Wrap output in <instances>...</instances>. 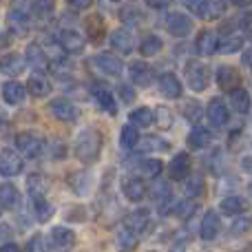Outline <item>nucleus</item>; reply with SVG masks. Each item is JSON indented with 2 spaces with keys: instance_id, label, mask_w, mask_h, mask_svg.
Masks as SVG:
<instances>
[{
  "instance_id": "ddd939ff",
  "label": "nucleus",
  "mask_w": 252,
  "mask_h": 252,
  "mask_svg": "<svg viewBox=\"0 0 252 252\" xmlns=\"http://www.w3.org/2000/svg\"><path fill=\"white\" fill-rule=\"evenodd\" d=\"M166 29H168L175 38H184V35H188L192 31V20L188 16H184V13H170V16L166 18Z\"/></svg>"
},
{
  "instance_id": "a211bd4d",
  "label": "nucleus",
  "mask_w": 252,
  "mask_h": 252,
  "mask_svg": "<svg viewBox=\"0 0 252 252\" xmlns=\"http://www.w3.org/2000/svg\"><path fill=\"white\" fill-rule=\"evenodd\" d=\"M159 91L168 100H179L182 97V82L175 73H164L159 78Z\"/></svg>"
},
{
  "instance_id": "0eeeda50",
  "label": "nucleus",
  "mask_w": 252,
  "mask_h": 252,
  "mask_svg": "<svg viewBox=\"0 0 252 252\" xmlns=\"http://www.w3.org/2000/svg\"><path fill=\"white\" fill-rule=\"evenodd\" d=\"M49 113H51L56 120L64 122V124H73L75 120H78V109H75L69 100H64V97L51 100V104H49Z\"/></svg>"
},
{
  "instance_id": "6ab92c4d",
  "label": "nucleus",
  "mask_w": 252,
  "mask_h": 252,
  "mask_svg": "<svg viewBox=\"0 0 252 252\" xmlns=\"http://www.w3.org/2000/svg\"><path fill=\"white\" fill-rule=\"evenodd\" d=\"M219 235V215L215 210H208L199 223V237L204 241H213Z\"/></svg>"
},
{
  "instance_id": "4be33fe9",
  "label": "nucleus",
  "mask_w": 252,
  "mask_h": 252,
  "mask_svg": "<svg viewBox=\"0 0 252 252\" xmlns=\"http://www.w3.org/2000/svg\"><path fill=\"white\" fill-rule=\"evenodd\" d=\"M182 182H184V192H186V197H190V199H195V197H199L201 192H204V175H201L199 170H195V173L190 170Z\"/></svg>"
},
{
  "instance_id": "0e129e2a",
  "label": "nucleus",
  "mask_w": 252,
  "mask_h": 252,
  "mask_svg": "<svg viewBox=\"0 0 252 252\" xmlns=\"http://www.w3.org/2000/svg\"><path fill=\"white\" fill-rule=\"evenodd\" d=\"M0 215H2V208H0Z\"/></svg>"
},
{
  "instance_id": "39448f33",
  "label": "nucleus",
  "mask_w": 252,
  "mask_h": 252,
  "mask_svg": "<svg viewBox=\"0 0 252 252\" xmlns=\"http://www.w3.org/2000/svg\"><path fill=\"white\" fill-rule=\"evenodd\" d=\"M22 168H25V161L16 151H11V148L0 151V175L2 177H16L22 173Z\"/></svg>"
},
{
  "instance_id": "680f3d73",
  "label": "nucleus",
  "mask_w": 252,
  "mask_h": 252,
  "mask_svg": "<svg viewBox=\"0 0 252 252\" xmlns=\"http://www.w3.org/2000/svg\"><path fill=\"white\" fill-rule=\"evenodd\" d=\"M9 232H11V230H9L7 226H4V228H0V237H9Z\"/></svg>"
},
{
  "instance_id": "f8f14e48",
  "label": "nucleus",
  "mask_w": 252,
  "mask_h": 252,
  "mask_svg": "<svg viewBox=\"0 0 252 252\" xmlns=\"http://www.w3.org/2000/svg\"><path fill=\"white\" fill-rule=\"evenodd\" d=\"M128 75L135 87H151L153 78H155L153 66H148L146 62H133V64L128 66Z\"/></svg>"
},
{
  "instance_id": "2eb2a0df",
  "label": "nucleus",
  "mask_w": 252,
  "mask_h": 252,
  "mask_svg": "<svg viewBox=\"0 0 252 252\" xmlns=\"http://www.w3.org/2000/svg\"><path fill=\"white\" fill-rule=\"evenodd\" d=\"M51 82H49V78L44 73H40V71H35V73L29 75V80H27V91L31 93L33 97H47L49 93H51Z\"/></svg>"
},
{
  "instance_id": "09e8293b",
  "label": "nucleus",
  "mask_w": 252,
  "mask_h": 252,
  "mask_svg": "<svg viewBox=\"0 0 252 252\" xmlns=\"http://www.w3.org/2000/svg\"><path fill=\"white\" fill-rule=\"evenodd\" d=\"M248 228H250V219L248 217H241V219H237V221L232 223L230 232H232V235H244Z\"/></svg>"
},
{
  "instance_id": "69168bd1",
  "label": "nucleus",
  "mask_w": 252,
  "mask_h": 252,
  "mask_svg": "<svg viewBox=\"0 0 252 252\" xmlns=\"http://www.w3.org/2000/svg\"><path fill=\"white\" fill-rule=\"evenodd\" d=\"M151 252H157V250H151Z\"/></svg>"
},
{
  "instance_id": "a18cd8bd",
  "label": "nucleus",
  "mask_w": 252,
  "mask_h": 252,
  "mask_svg": "<svg viewBox=\"0 0 252 252\" xmlns=\"http://www.w3.org/2000/svg\"><path fill=\"white\" fill-rule=\"evenodd\" d=\"M182 2L188 11H192L195 16L204 18V9H206V2H208V0H182Z\"/></svg>"
},
{
  "instance_id": "f03ea898",
  "label": "nucleus",
  "mask_w": 252,
  "mask_h": 252,
  "mask_svg": "<svg viewBox=\"0 0 252 252\" xmlns=\"http://www.w3.org/2000/svg\"><path fill=\"white\" fill-rule=\"evenodd\" d=\"M184 78H186V84H188V87H190L195 93L206 91V87H208V80H210L208 66L201 64V62H197V60L186 62V69H184Z\"/></svg>"
},
{
  "instance_id": "e433bc0d",
  "label": "nucleus",
  "mask_w": 252,
  "mask_h": 252,
  "mask_svg": "<svg viewBox=\"0 0 252 252\" xmlns=\"http://www.w3.org/2000/svg\"><path fill=\"white\" fill-rule=\"evenodd\" d=\"M69 184L71 188H73V192H80V195H87L89 188H91V177H89L87 173H73L69 175Z\"/></svg>"
},
{
  "instance_id": "5701e85b",
  "label": "nucleus",
  "mask_w": 252,
  "mask_h": 252,
  "mask_svg": "<svg viewBox=\"0 0 252 252\" xmlns=\"http://www.w3.org/2000/svg\"><path fill=\"white\" fill-rule=\"evenodd\" d=\"M139 246V235H135L128 228H122V230L115 235V248L120 252H135Z\"/></svg>"
},
{
  "instance_id": "13d9d810",
  "label": "nucleus",
  "mask_w": 252,
  "mask_h": 252,
  "mask_svg": "<svg viewBox=\"0 0 252 252\" xmlns=\"http://www.w3.org/2000/svg\"><path fill=\"white\" fill-rule=\"evenodd\" d=\"M168 252H186V246H184V244H175Z\"/></svg>"
},
{
  "instance_id": "4c0bfd02",
  "label": "nucleus",
  "mask_w": 252,
  "mask_h": 252,
  "mask_svg": "<svg viewBox=\"0 0 252 252\" xmlns=\"http://www.w3.org/2000/svg\"><path fill=\"white\" fill-rule=\"evenodd\" d=\"M27 186H29V197L47 195L49 179H47V177H42V175H31V177L27 179Z\"/></svg>"
},
{
  "instance_id": "cd10ccee",
  "label": "nucleus",
  "mask_w": 252,
  "mask_h": 252,
  "mask_svg": "<svg viewBox=\"0 0 252 252\" xmlns=\"http://www.w3.org/2000/svg\"><path fill=\"white\" fill-rule=\"evenodd\" d=\"M20 204V192L13 184H0V208L13 210Z\"/></svg>"
},
{
  "instance_id": "052dcab7",
  "label": "nucleus",
  "mask_w": 252,
  "mask_h": 252,
  "mask_svg": "<svg viewBox=\"0 0 252 252\" xmlns=\"http://www.w3.org/2000/svg\"><path fill=\"white\" fill-rule=\"evenodd\" d=\"M232 2H235L237 7H248V4H250V0H232Z\"/></svg>"
},
{
  "instance_id": "8fccbe9b",
  "label": "nucleus",
  "mask_w": 252,
  "mask_h": 252,
  "mask_svg": "<svg viewBox=\"0 0 252 252\" xmlns=\"http://www.w3.org/2000/svg\"><path fill=\"white\" fill-rule=\"evenodd\" d=\"M120 97H122V102L130 104V102L135 100V91L128 87V84H120Z\"/></svg>"
},
{
  "instance_id": "f704fd0d",
  "label": "nucleus",
  "mask_w": 252,
  "mask_h": 252,
  "mask_svg": "<svg viewBox=\"0 0 252 252\" xmlns=\"http://www.w3.org/2000/svg\"><path fill=\"white\" fill-rule=\"evenodd\" d=\"M130 124L137 126V128H148L153 124V111L146 109V106H139V109L130 111Z\"/></svg>"
},
{
  "instance_id": "393cba45",
  "label": "nucleus",
  "mask_w": 252,
  "mask_h": 252,
  "mask_svg": "<svg viewBox=\"0 0 252 252\" xmlns=\"http://www.w3.org/2000/svg\"><path fill=\"white\" fill-rule=\"evenodd\" d=\"M210 139H213L210 130L206 128V126L195 124L192 126V130H190V135H188V146L195 148V151H201V148H206L210 144Z\"/></svg>"
},
{
  "instance_id": "7c9ffc66",
  "label": "nucleus",
  "mask_w": 252,
  "mask_h": 252,
  "mask_svg": "<svg viewBox=\"0 0 252 252\" xmlns=\"http://www.w3.org/2000/svg\"><path fill=\"white\" fill-rule=\"evenodd\" d=\"M241 47H244V35H239V33H226L223 38L217 40L219 53H237Z\"/></svg>"
},
{
  "instance_id": "c756f323",
  "label": "nucleus",
  "mask_w": 252,
  "mask_h": 252,
  "mask_svg": "<svg viewBox=\"0 0 252 252\" xmlns=\"http://www.w3.org/2000/svg\"><path fill=\"white\" fill-rule=\"evenodd\" d=\"M230 104L232 109H235L237 115H248L250 111V93L246 91V89H235V91H230Z\"/></svg>"
},
{
  "instance_id": "ea45409f",
  "label": "nucleus",
  "mask_w": 252,
  "mask_h": 252,
  "mask_svg": "<svg viewBox=\"0 0 252 252\" xmlns=\"http://www.w3.org/2000/svg\"><path fill=\"white\" fill-rule=\"evenodd\" d=\"M87 33L93 42H100L102 35H104V22H102L100 16H93L87 20Z\"/></svg>"
},
{
  "instance_id": "2f4dec72",
  "label": "nucleus",
  "mask_w": 252,
  "mask_h": 252,
  "mask_svg": "<svg viewBox=\"0 0 252 252\" xmlns=\"http://www.w3.org/2000/svg\"><path fill=\"white\" fill-rule=\"evenodd\" d=\"M137 144H139V130H137V126L124 124L122 130H120V146H122L124 151H130V148H135Z\"/></svg>"
},
{
  "instance_id": "37998d69",
  "label": "nucleus",
  "mask_w": 252,
  "mask_h": 252,
  "mask_svg": "<svg viewBox=\"0 0 252 252\" xmlns=\"http://www.w3.org/2000/svg\"><path fill=\"white\" fill-rule=\"evenodd\" d=\"M223 11H226V4H223V2H206L204 18H206V20H217Z\"/></svg>"
},
{
  "instance_id": "49530a36",
  "label": "nucleus",
  "mask_w": 252,
  "mask_h": 252,
  "mask_svg": "<svg viewBox=\"0 0 252 252\" xmlns=\"http://www.w3.org/2000/svg\"><path fill=\"white\" fill-rule=\"evenodd\" d=\"M47 66L51 69L53 75H60V78L62 75H69V71H71V64L66 60H53L51 64H47Z\"/></svg>"
},
{
  "instance_id": "3c124183",
  "label": "nucleus",
  "mask_w": 252,
  "mask_h": 252,
  "mask_svg": "<svg viewBox=\"0 0 252 252\" xmlns=\"http://www.w3.org/2000/svg\"><path fill=\"white\" fill-rule=\"evenodd\" d=\"M9 18H11V22H16L20 29H27V22H29V18H27L22 11H18V9H16V11H11V16H9Z\"/></svg>"
},
{
  "instance_id": "c85d7f7f",
  "label": "nucleus",
  "mask_w": 252,
  "mask_h": 252,
  "mask_svg": "<svg viewBox=\"0 0 252 252\" xmlns=\"http://www.w3.org/2000/svg\"><path fill=\"white\" fill-rule=\"evenodd\" d=\"M2 100L9 106H16L25 100V87L20 82H4L2 84Z\"/></svg>"
},
{
  "instance_id": "473e14b6",
  "label": "nucleus",
  "mask_w": 252,
  "mask_h": 252,
  "mask_svg": "<svg viewBox=\"0 0 252 252\" xmlns=\"http://www.w3.org/2000/svg\"><path fill=\"white\" fill-rule=\"evenodd\" d=\"M161 47H164V42H161L159 35L148 33L146 38L142 40V44H139V53H142L144 58H153V56H157V53L161 51Z\"/></svg>"
},
{
  "instance_id": "dca6fc26",
  "label": "nucleus",
  "mask_w": 252,
  "mask_h": 252,
  "mask_svg": "<svg viewBox=\"0 0 252 252\" xmlns=\"http://www.w3.org/2000/svg\"><path fill=\"white\" fill-rule=\"evenodd\" d=\"M122 192L128 201L137 204V201H142L144 197H146V186H144V182L139 177H124L122 179Z\"/></svg>"
},
{
  "instance_id": "6e6d98bb",
  "label": "nucleus",
  "mask_w": 252,
  "mask_h": 252,
  "mask_svg": "<svg viewBox=\"0 0 252 252\" xmlns=\"http://www.w3.org/2000/svg\"><path fill=\"white\" fill-rule=\"evenodd\" d=\"M0 252H20V246H16V244H2V246H0Z\"/></svg>"
},
{
  "instance_id": "6e6552de",
  "label": "nucleus",
  "mask_w": 252,
  "mask_h": 252,
  "mask_svg": "<svg viewBox=\"0 0 252 252\" xmlns=\"http://www.w3.org/2000/svg\"><path fill=\"white\" fill-rule=\"evenodd\" d=\"M58 42H60L62 51H64V53H71V56H78V53H82L84 47H87L84 38L78 33V31H73V29L60 31V33H58Z\"/></svg>"
},
{
  "instance_id": "72a5a7b5",
  "label": "nucleus",
  "mask_w": 252,
  "mask_h": 252,
  "mask_svg": "<svg viewBox=\"0 0 252 252\" xmlns=\"http://www.w3.org/2000/svg\"><path fill=\"white\" fill-rule=\"evenodd\" d=\"M139 173H142V177L146 179H157L161 175V170H164V164H161L159 159H142L137 164Z\"/></svg>"
},
{
  "instance_id": "b1692460",
  "label": "nucleus",
  "mask_w": 252,
  "mask_h": 252,
  "mask_svg": "<svg viewBox=\"0 0 252 252\" xmlns=\"http://www.w3.org/2000/svg\"><path fill=\"white\" fill-rule=\"evenodd\" d=\"M93 97H95L97 106L109 115H118V102H115L113 93L109 89H93Z\"/></svg>"
},
{
  "instance_id": "e2e57ef3",
  "label": "nucleus",
  "mask_w": 252,
  "mask_h": 252,
  "mask_svg": "<svg viewBox=\"0 0 252 252\" xmlns=\"http://www.w3.org/2000/svg\"><path fill=\"white\" fill-rule=\"evenodd\" d=\"M4 122V113H2V111H0V124H2Z\"/></svg>"
},
{
  "instance_id": "9d476101",
  "label": "nucleus",
  "mask_w": 252,
  "mask_h": 252,
  "mask_svg": "<svg viewBox=\"0 0 252 252\" xmlns=\"http://www.w3.org/2000/svg\"><path fill=\"white\" fill-rule=\"evenodd\" d=\"M217 84H219V89H221V91H226V93L239 89L241 87L239 71H237L235 66H230V64H221L217 69Z\"/></svg>"
},
{
  "instance_id": "bf43d9fd",
  "label": "nucleus",
  "mask_w": 252,
  "mask_h": 252,
  "mask_svg": "<svg viewBox=\"0 0 252 252\" xmlns=\"http://www.w3.org/2000/svg\"><path fill=\"white\" fill-rule=\"evenodd\" d=\"M241 62H244V66H250V51H246V53H244Z\"/></svg>"
},
{
  "instance_id": "4d7b16f0",
  "label": "nucleus",
  "mask_w": 252,
  "mask_h": 252,
  "mask_svg": "<svg viewBox=\"0 0 252 252\" xmlns=\"http://www.w3.org/2000/svg\"><path fill=\"white\" fill-rule=\"evenodd\" d=\"M241 29H244L246 33L250 31V13H248V11H246V13H244V18H241Z\"/></svg>"
},
{
  "instance_id": "423d86ee",
  "label": "nucleus",
  "mask_w": 252,
  "mask_h": 252,
  "mask_svg": "<svg viewBox=\"0 0 252 252\" xmlns=\"http://www.w3.org/2000/svg\"><path fill=\"white\" fill-rule=\"evenodd\" d=\"M51 248L56 252H71L75 248V232L66 226H56L51 230Z\"/></svg>"
},
{
  "instance_id": "f257e3e1",
  "label": "nucleus",
  "mask_w": 252,
  "mask_h": 252,
  "mask_svg": "<svg viewBox=\"0 0 252 252\" xmlns=\"http://www.w3.org/2000/svg\"><path fill=\"white\" fill-rule=\"evenodd\" d=\"M75 157H78L82 164H95L100 159V153H102V133L93 126H87V128L80 130L78 139H75Z\"/></svg>"
},
{
  "instance_id": "20e7f679",
  "label": "nucleus",
  "mask_w": 252,
  "mask_h": 252,
  "mask_svg": "<svg viewBox=\"0 0 252 252\" xmlns=\"http://www.w3.org/2000/svg\"><path fill=\"white\" fill-rule=\"evenodd\" d=\"M206 118L215 128H223L228 124V120H230V109H228V104L221 97H213L208 102V106H206Z\"/></svg>"
},
{
  "instance_id": "1a4fd4ad",
  "label": "nucleus",
  "mask_w": 252,
  "mask_h": 252,
  "mask_svg": "<svg viewBox=\"0 0 252 252\" xmlns=\"http://www.w3.org/2000/svg\"><path fill=\"white\" fill-rule=\"evenodd\" d=\"M190 170H192L190 155H188V153H179V155H175L173 159L168 161V168H166V173H168V177L173 179V182H182V179L186 177Z\"/></svg>"
},
{
  "instance_id": "bb28decb",
  "label": "nucleus",
  "mask_w": 252,
  "mask_h": 252,
  "mask_svg": "<svg viewBox=\"0 0 252 252\" xmlns=\"http://www.w3.org/2000/svg\"><path fill=\"white\" fill-rule=\"evenodd\" d=\"M25 62L31 64V66H35V69H44V66L49 64V58H47V53H44V49L40 47V44L31 42L29 47H27Z\"/></svg>"
},
{
  "instance_id": "a19ab883",
  "label": "nucleus",
  "mask_w": 252,
  "mask_h": 252,
  "mask_svg": "<svg viewBox=\"0 0 252 252\" xmlns=\"http://www.w3.org/2000/svg\"><path fill=\"white\" fill-rule=\"evenodd\" d=\"M182 115H184L186 122L197 124L201 120V104L197 100H188L186 104H184V109H182Z\"/></svg>"
},
{
  "instance_id": "603ef678",
  "label": "nucleus",
  "mask_w": 252,
  "mask_h": 252,
  "mask_svg": "<svg viewBox=\"0 0 252 252\" xmlns=\"http://www.w3.org/2000/svg\"><path fill=\"white\" fill-rule=\"evenodd\" d=\"M66 4L71 9H75V11H84V9H89L93 4V0H66Z\"/></svg>"
},
{
  "instance_id": "5fc2aeb1",
  "label": "nucleus",
  "mask_w": 252,
  "mask_h": 252,
  "mask_svg": "<svg viewBox=\"0 0 252 252\" xmlns=\"http://www.w3.org/2000/svg\"><path fill=\"white\" fill-rule=\"evenodd\" d=\"M144 2H146L151 9H166L173 0H144Z\"/></svg>"
},
{
  "instance_id": "58836bf2",
  "label": "nucleus",
  "mask_w": 252,
  "mask_h": 252,
  "mask_svg": "<svg viewBox=\"0 0 252 252\" xmlns=\"http://www.w3.org/2000/svg\"><path fill=\"white\" fill-rule=\"evenodd\" d=\"M153 122L157 124V128L166 130L173 126V113H170V109H166V106H157L155 111H153Z\"/></svg>"
},
{
  "instance_id": "aec40b11",
  "label": "nucleus",
  "mask_w": 252,
  "mask_h": 252,
  "mask_svg": "<svg viewBox=\"0 0 252 252\" xmlns=\"http://www.w3.org/2000/svg\"><path fill=\"white\" fill-rule=\"evenodd\" d=\"M31 210H33L38 221H49L56 213V208L51 206V201L47 199V195H35L31 197Z\"/></svg>"
},
{
  "instance_id": "7ed1b4c3",
  "label": "nucleus",
  "mask_w": 252,
  "mask_h": 252,
  "mask_svg": "<svg viewBox=\"0 0 252 252\" xmlns=\"http://www.w3.org/2000/svg\"><path fill=\"white\" fill-rule=\"evenodd\" d=\"M16 148L27 159H35V157L42 153L44 142H42V137L35 133H20V135H16Z\"/></svg>"
},
{
  "instance_id": "c9c22d12",
  "label": "nucleus",
  "mask_w": 252,
  "mask_h": 252,
  "mask_svg": "<svg viewBox=\"0 0 252 252\" xmlns=\"http://www.w3.org/2000/svg\"><path fill=\"white\" fill-rule=\"evenodd\" d=\"M219 210L223 215H228V217H237V215L244 213V199H239V197H226L219 204Z\"/></svg>"
},
{
  "instance_id": "79ce46f5",
  "label": "nucleus",
  "mask_w": 252,
  "mask_h": 252,
  "mask_svg": "<svg viewBox=\"0 0 252 252\" xmlns=\"http://www.w3.org/2000/svg\"><path fill=\"white\" fill-rule=\"evenodd\" d=\"M27 252H49V241L42 232L33 235L29 241H27Z\"/></svg>"
},
{
  "instance_id": "412c9836",
  "label": "nucleus",
  "mask_w": 252,
  "mask_h": 252,
  "mask_svg": "<svg viewBox=\"0 0 252 252\" xmlns=\"http://www.w3.org/2000/svg\"><path fill=\"white\" fill-rule=\"evenodd\" d=\"M195 49L199 56H213V53L217 51V33L210 29H204L199 35H197Z\"/></svg>"
},
{
  "instance_id": "a878e982",
  "label": "nucleus",
  "mask_w": 252,
  "mask_h": 252,
  "mask_svg": "<svg viewBox=\"0 0 252 252\" xmlns=\"http://www.w3.org/2000/svg\"><path fill=\"white\" fill-rule=\"evenodd\" d=\"M109 42H111V47H113L115 51H120V53H130L133 51V35H130L126 29H115L113 33H111Z\"/></svg>"
},
{
  "instance_id": "f3484780",
  "label": "nucleus",
  "mask_w": 252,
  "mask_h": 252,
  "mask_svg": "<svg viewBox=\"0 0 252 252\" xmlns=\"http://www.w3.org/2000/svg\"><path fill=\"white\" fill-rule=\"evenodd\" d=\"M27 62L22 56H18V53H7V56L0 58V71H2L4 75H9V78H16V75H20L22 71H25Z\"/></svg>"
},
{
  "instance_id": "9b49d317",
  "label": "nucleus",
  "mask_w": 252,
  "mask_h": 252,
  "mask_svg": "<svg viewBox=\"0 0 252 252\" xmlns=\"http://www.w3.org/2000/svg\"><path fill=\"white\" fill-rule=\"evenodd\" d=\"M93 62H95V66L102 71L104 75H111V78H115V75L122 73V60H120L118 56H113V53H97L95 58H93Z\"/></svg>"
},
{
  "instance_id": "c03bdc74",
  "label": "nucleus",
  "mask_w": 252,
  "mask_h": 252,
  "mask_svg": "<svg viewBox=\"0 0 252 252\" xmlns=\"http://www.w3.org/2000/svg\"><path fill=\"white\" fill-rule=\"evenodd\" d=\"M53 11V0H33V13L38 18H49Z\"/></svg>"
},
{
  "instance_id": "4468645a",
  "label": "nucleus",
  "mask_w": 252,
  "mask_h": 252,
  "mask_svg": "<svg viewBox=\"0 0 252 252\" xmlns=\"http://www.w3.org/2000/svg\"><path fill=\"white\" fill-rule=\"evenodd\" d=\"M126 228L133 230L135 235H144V232H148V228H151V213H148L146 208L133 210V213L126 217Z\"/></svg>"
},
{
  "instance_id": "864d4df0",
  "label": "nucleus",
  "mask_w": 252,
  "mask_h": 252,
  "mask_svg": "<svg viewBox=\"0 0 252 252\" xmlns=\"http://www.w3.org/2000/svg\"><path fill=\"white\" fill-rule=\"evenodd\" d=\"M66 157V146L62 142L53 144V159H64Z\"/></svg>"
},
{
  "instance_id": "de8ad7c7",
  "label": "nucleus",
  "mask_w": 252,
  "mask_h": 252,
  "mask_svg": "<svg viewBox=\"0 0 252 252\" xmlns=\"http://www.w3.org/2000/svg\"><path fill=\"white\" fill-rule=\"evenodd\" d=\"M195 210H197V206L192 204V201H179L177 208H175V213H177L179 219H188L192 213H195Z\"/></svg>"
}]
</instances>
